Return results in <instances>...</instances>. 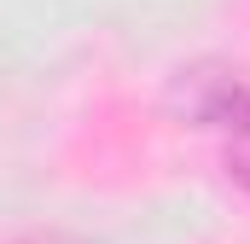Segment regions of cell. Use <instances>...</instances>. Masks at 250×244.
<instances>
[{"label": "cell", "instance_id": "cell-1", "mask_svg": "<svg viewBox=\"0 0 250 244\" xmlns=\"http://www.w3.org/2000/svg\"><path fill=\"white\" fill-rule=\"evenodd\" d=\"M192 117L221 134V163H227V175L250 192V87L239 76H233V81L215 76V81L192 99Z\"/></svg>", "mask_w": 250, "mask_h": 244}]
</instances>
